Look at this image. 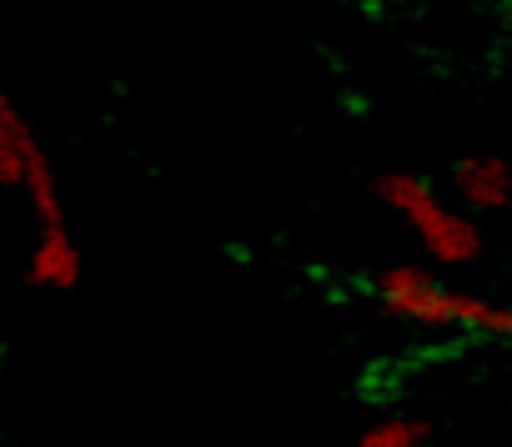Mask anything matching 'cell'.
Wrapping results in <instances>:
<instances>
[{"label": "cell", "mask_w": 512, "mask_h": 447, "mask_svg": "<svg viewBox=\"0 0 512 447\" xmlns=\"http://www.w3.org/2000/svg\"><path fill=\"white\" fill-rule=\"evenodd\" d=\"M372 196L407 221V227L417 232V242H422V252L437 267L462 272V267H482L492 257L487 227H482V221H472V216H462L457 206H447L442 191L427 176H417V171H387V176L372 181Z\"/></svg>", "instance_id": "1"}, {"label": "cell", "mask_w": 512, "mask_h": 447, "mask_svg": "<svg viewBox=\"0 0 512 447\" xmlns=\"http://www.w3.org/2000/svg\"><path fill=\"white\" fill-rule=\"evenodd\" d=\"M377 292V307L417 332H457V302L462 292L457 287H442L422 262H392L377 272L372 282Z\"/></svg>", "instance_id": "2"}, {"label": "cell", "mask_w": 512, "mask_h": 447, "mask_svg": "<svg viewBox=\"0 0 512 447\" xmlns=\"http://www.w3.org/2000/svg\"><path fill=\"white\" fill-rule=\"evenodd\" d=\"M447 186L462 201V216L467 211H472V221L477 216H502L507 201H512V166L497 151H472V156H457L447 166Z\"/></svg>", "instance_id": "3"}, {"label": "cell", "mask_w": 512, "mask_h": 447, "mask_svg": "<svg viewBox=\"0 0 512 447\" xmlns=\"http://www.w3.org/2000/svg\"><path fill=\"white\" fill-rule=\"evenodd\" d=\"M26 282L41 287V292H56V297H76L81 292V282H86V252L71 237V227L36 237L31 262H26Z\"/></svg>", "instance_id": "4"}, {"label": "cell", "mask_w": 512, "mask_h": 447, "mask_svg": "<svg viewBox=\"0 0 512 447\" xmlns=\"http://www.w3.org/2000/svg\"><path fill=\"white\" fill-rule=\"evenodd\" d=\"M21 191L31 196V211L41 221V232H61L66 227V201H61V181H56V166L46 156V146H26V176H21Z\"/></svg>", "instance_id": "5"}, {"label": "cell", "mask_w": 512, "mask_h": 447, "mask_svg": "<svg viewBox=\"0 0 512 447\" xmlns=\"http://www.w3.org/2000/svg\"><path fill=\"white\" fill-rule=\"evenodd\" d=\"M41 131L16 111V101L0 91V186H16L21 191V176H26V146H36Z\"/></svg>", "instance_id": "6"}, {"label": "cell", "mask_w": 512, "mask_h": 447, "mask_svg": "<svg viewBox=\"0 0 512 447\" xmlns=\"http://www.w3.org/2000/svg\"><path fill=\"white\" fill-rule=\"evenodd\" d=\"M437 437V422L432 417H417V412H392V417H377L357 432V447H432Z\"/></svg>", "instance_id": "7"}]
</instances>
